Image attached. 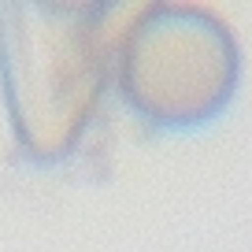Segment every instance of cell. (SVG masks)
I'll return each mask as SVG.
<instances>
[{"label":"cell","instance_id":"obj_1","mask_svg":"<svg viewBox=\"0 0 252 252\" xmlns=\"http://www.w3.org/2000/svg\"><path fill=\"white\" fill-rule=\"evenodd\" d=\"M237 45L222 19L193 4H156L119 45V89L145 119L200 123L230 100Z\"/></svg>","mask_w":252,"mask_h":252},{"label":"cell","instance_id":"obj_2","mask_svg":"<svg viewBox=\"0 0 252 252\" xmlns=\"http://www.w3.org/2000/svg\"><path fill=\"white\" fill-rule=\"evenodd\" d=\"M26 23H8L4 63L23 141L33 152H67L86 108L96 100L104 48L82 8L33 4Z\"/></svg>","mask_w":252,"mask_h":252}]
</instances>
